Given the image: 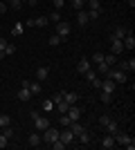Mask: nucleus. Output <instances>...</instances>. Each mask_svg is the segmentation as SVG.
Returning a JSON list of instances; mask_svg holds the SVG:
<instances>
[{
    "instance_id": "25",
    "label": "nucleus",
    "mask_w": 135,
    "mask_h": 150,
    "mask_svg": "<svg viewBox=\"0 0 135 150\" xmlns=\"http://www.w3.org/2000/svg\"><path fill=\"white\" fill-rule=\"evenodd\" d=\"M104 63H106L108 67H113V65L117 63V56H115V54H104Z\"/></svg>"
},
{
    "instance_id": "28",
    "label": "nucleus",
    "mask_w": 135,
    "mask_h": 150,
    "mask_svg": "<svg viewBox=\"0 0 135 150\" xmlns=\"http://www.w3.org/2000/svg\"><path fill=\"white\" fill-rule=\"evenodd\" d=\"M7 125H11V117L9 114H0V128H7Z\"/></svg>"
},
{
    "instance_id": "41",
    "label": "nucleus",
    "mask_w": 135,
    "mask_h": 150,
    "mask_svg": "<svg viewBox=\"0 0 135 150\" xmlns=\"http://www.w3.org/2000/svg\"><path fill=\"white\" fill-rule=\"evenodd\" d=\"M14 52H16V45H11V43H7V47H5V56H11Z\"/></svg>"
},
{
    "instance_id": "39",
    "label": "nucleus",
    "mask_w": 135,
    "mask_h": 150,
    "mask_svg": "<svg viewBox=\"0 0 135 150\" xmlns=\"http://www.w3.org/2000/svg\"><path fill=\"white\" fill-rule=\"evenodd\" d=\"M61 40H63V38L59 36V34H54V36H50V40H47V43H50V45H52V47H56V45H59V43H61Z\"/></svg>"
},
{
    "instance_id": "6",
    "label": "nucleus",
    "mask_w": 135,
    "mask_h": 150,
    "mask_svg": "<svg viewBox=\"0 0 135 150\" xmlns=\"http://www.w3.org/2000/svg\"><path fill=\"white\" fill-rule=\"evenodd\" d=\"M59 139H61V141L68 146V144H72L77 137H74V132H72L70 128H63V130H59Z\"/></svg>"
},
{
    "instance_id": "8",
    "label": "nucleus",
    "mask_w": 135,
    "mask_h": 150,
    "mask_svg": "<svg viewBox=\"0 0 135 150\" xmlns=\"http://www.w3.org/2000/svg\"><path fill=\"white\" fill-rule=\"evenodd\" d=\"M99 90H101V92H106V94H113V92L117 90V83L110 81V79H106V81H101V88H99Z\"/></svg>"
},
{
    "instance_id": "37",
    "label": "nucleus",
    "mask_w": 135,
    "mask_h": 150,
    "mask_svg": "<svg viewBox=\"0 0 135 150\" xmlns=\"http://www.w3.org/2000/svg\"><path fill=\"white\" fill-rule=\"evenodd\" d=\"M108 69H110V67H108V65H106V63L101 61V63H97V69H95V72H101V74L106 76V72H108Z\"/></svg>"
},
{
    "instance_id": "19",
    "label": "nucleus",
    "mask_w": 135,
    "mask_h": 150,
    "mask_svg": "<svg viewBox=\"0 0 135 150\" xmlns=\"http://www.w3.org/2000/svg\"><path fill=\"white\" fill-rule=\"evenodd\" d=\"M68 128H70V130L74 132V137H77V134H81V132H84V130H88V128H86V125H81V123H79V121H72V123L68 125Z\"/></svg>"
},
{
    "instance_id": "43",
    "label": "nucleus",
    "mask_w": 135,
    "mask_h": 150,
    "mask_svg": "<svg viewBox=\"0 0 135 150\" xmlns=\"http://www.w3.org/2000/svg\"><path fill=\"white\" fill-rule=\"evenodd\" d=\"M108 121H110V117H108V114H101V117H99V125H104V128L108 125Z\"/></svg>"
},
{
    "instance_id": "20",
    "label": "nucleus",
    "mask_w": 135,
    "mask_h": 150,
    "mask_svg": "<svg viewBox=\"0 0 135 150\" xmlns=\"http://www.w3.org/2000/svg\"><path fill=\"white\" fill-rule=\"evenodd\" d=\"M63 99L68 101L70 105H74V103L79 101V94H77V92H65V90H63Z\"/></svg>"
},
{
    "instance_id": "7",
    "label": "nucleus",
    "mask_w": 135,
    "mask_h": 150,
    "mask_svg": "<svg viewBox=\"0 0 135 150\" xmlns=\"http://www.w3.org/2000/svg\"><path fill=\"white\" fill-rule=\"evenodd\" d=\"M29 81H23V85H20V90H18V99L23 101V103H27V101L32 99V92H29Z\"/></svg>"
},
{
    "instance_id": "23",
    "label": "nucleus",
    "mask_w": 135,
    "mask_h": 150,
    "mask_svg": "<svg viewBox=\"0 0 135 150\" xmlns=\"http://www.w3.org/2000/svg\"><path fill=\"white\" fill-rule=\"evenodd\" d=\"M106 132H108V134H117V132H119V125H117L115 121L110 119V121H108V125H106Z\"/></svg>"
},
{
    "instance_id": "49",
    "label": "nucleus",
    "mask_w": 135,
    "mask_h": 150,
    "mask_svg": "<svg viewBox=\"0 0 135 150\" xmlns=\"http://www.w3.org/2000/svg\"><path fill=\"white\" fill-rule=\"evenodd\" d=\"M36 2H39V0H29V5H36Z\"/></svg>"
},
{
    "instance_id": "17",
    "label": "nucleus",
    "mask_w": 135,
    "mask_h": 150,
    "mask_svg": "<svg viewBox=\"0 0 135 150\" xmlns=\"http://www.w3.org/2000/svg\"><path fill=\"white\" fill-rule=\"evenodd\" d=\"M68 108H70V103H68L65 99H61V101L54 103V110H59V114H65V112H68Z\"/></svg>"
},
{
    "instance_id": "30",
    "label": "nucleus",
    "mask_w": 135,
    "mask_h": 150,
    "mask_svg": "<svg viewBox=\"0 0 135 150\" xmlns=\"http://www.w3.org/2000/svg\"><path fill=\"white\" fill-rule=\"evenodd\" d=\"M72 121H70V117L68 114H59V125H63V128H68Z\"/></svg>"
},
{
    "instance_id": "50",
    "label": "nucleus",
    "mask_w": 135,
    "mask_h": 150,
    "mask_svg": "<svg viewBox=\"0 0 135 150\" xmlns=\"http://www.w3.org/2000/svg\"><path fill=\"white\" fill-rule=\"evenodd\" d=\"M20 2H29V0H20Z\"/></svg>"
},
{
    "instance_id": "42",
    "label": "nucleus",
    "mask_w": 135,
    "mask_h": 150,
    "mask_svg": "<svg viewBox=\"0 0 135 150\" xmlns=\"http://www.w3.org/2000/svg\"><path fill=\"white\" fill-rule=\"evenodd\" d=\"M101 61H104V54H99V52L92 54V58H90V63H95V65H97V63H101Z\"/></svg>"
},
{
    "instance_id": "2",
    "label": "nucleus",
    "mask_w": 135,
    "mask_h": 150,
    "mask_svg": "<svg viewBox=\"0 0 135 150\" xmlns=\"http://www.w3.org/2000/svg\"><path fill=\"white\" fill-rule=\"evenodd\" d=\"M32 121H34V128H36V132H43L47 125H50V121H47V117H41L36 110L32 112Z\"/></svg>"
},
{
    "instance_id": "31",
    "label": "nucleus",
    "mask_w": 135,
    "mask_h": 150,
    "mask_svg": "<svg viewBox=\"0 0 135 150\" xmlns=\"http://www.w3.org/2000/svg\"><path fill=\"white\" fill-rule=\"evenodd\" d=\"M2 134H5L7 139H14V137H16V130H14L11 125H7V128H2Z\"/></svg>"
},
{
    "instance_id": "21",
    "label": "nucleus",
    "mask_w": 135,
    "mask_h": 150,
    "mask_svg": "<svg viewBox=\"0 0 135 150\" xmlns=\"http://www.w3.org/2000/svg\"><path fill=\"white\" fill-rule=\"evenodd\" d=\"M86 5H88V11H99L101 13V2H99V0H86Z\"/></svg>"
},
{
    "instance_id": "1",
    "label": "nucleus",
    "mask_w": 135,
    "mask_h": 150,
    "mask_svg": "<svg viewBox=\"0 0 135 150\" xmlns=\"http://www.w3.org/2000/svg\"><path fill=\"white\" fill-rule=\"evenodd\" d=\"M113 137H115V144H122L124 148H129V150H133L135 148V141H133V137H131V134H126V132H117V134H113Z\"/></svg>"
},
{
    "instance_id": "33",
    "label": "nucleus",
    "mask_w": 135,
    "mask_h": 150,
    "mask_svg": "<svg viewBox=\"0 0 135 150\" xmlns=\"http://www.w3.org/2000/svg\"><path fill=\"white\" fill-rule=\"evenodd\" d=\"M9 9H14V11H20V7H23V2H20V0H9Z\"/></svg>"
},
{
    "instance_id": "27",
    "label": "nucleus",
    "mask_w": 135,
    "mask_h": 150,
    "mask_svg": "<svg viewBox=\"0 0 135 150\" xmlns=\"http://www.w3.org/2000/svg\"><path fill=\"white\" fill-rule=\"evenodd\" d=\"M47 23H50L47 16H39V18H34V27H45Z\"/></svg>"
},
{
    "instance_id": "36",
    "label": "nucleus",
    "mask_w": 135,
    "mask_h": 150,
    "mask_svg": "<svg viewBox=\"0 0 135 150\" xmlns=\"http://www.w3.org/2000/svg\"><path fill=\"white\" fill-rule=\"evenodd\" d=\"M84 7H86V0H72V9H74V11L84 9Z\"/></svg>"
},
{
    "instance_id": "26",
    "label": "nucleus",
    "mask_w": 135,
    "mask_h": 150,
    "mask_svg": "<svg viewBox=\"0 0 135 150\" xmlns=\"http://www.w3.org/2000/svg\"><path fill=\"white\" fill-rule=\"evenodd\" d=\"M27 88H29V92H32V96H36V94H41V83H39V81L29 83Z\"/></svg>"
},
{
    "instance_id": "34",
    "label": "nucleus",
    "mask_w": 135,
    "mask_h": 150,
    "mask_svg": "<svg viewBox=\"0 0 135 150\" xmlns=\"http://www.w3.org/2000/svg\"><path fill=\"white\" fill-rule=\"evenodd\" d=\"M99 101H101L104 105H108L110 101H113V94H106V92H101V94H99Z\"/></svg>"
},
{
    "instance_id": "35",
    "label": "nucleus",
    "mask_w": 135,
    "mask_h": 150,
    "mask_svg": "<svg viewBox=\"0 0 135 150\" xmlns=\"http://www.w3.org/2000/svg\"><path fill=\"white\" fill-rule=\"evenodd\" d=\"M84 76H86V79H88L90 83H92V81H95V79H97V72H95V67H90L88 72H84Z\"/></svg>"
},
{
    "instance_id": "18",
    "label": "nucleus",
    "mask_w": 135,
    "mask_h": 150,
    "mask_svg": "<svg viewBox=\"0 0 135 150\" xmlns=\"http://www.w3.org/2000/svg\"><path fill=\"white\" fill-rule=\"evenodd\" d=\"M47 76H50V69H47V67H39V69H36V81H39V83L47 81Z\"/></svg>"
},
{
    "instance_id": "4",
    "label": "nucleus",
    "mask_w": 135,
    "mask_h": 150,
    "mask_svg": "<svg viewBox=\"0 0 135 150\" xmlns=\"http://www.w3.org/2000/svg\"><path fill=\"white\" fill-rule=\"evenodd\" d=\"M59 139V128H52V125H47L43 130V137H41V141L43 144H52V141H56Z\"/></svg>"
},
{
    "instance_id": "12",
    "label": "nucleus",
    "mask_w": 135,
    "mask_h": 150,
    "mask_svg": "<svg viewBox=\"0 0 135 150\" xmlns=\"http://www.w3.org/2000/svg\"><path fill=\"white\" fill-rule=\"evenodd\" d=\"M41 144H43V141H41V132H32L29 139H27V146H29V148H39Z\"/></svg>"
},
{
    "instance_id": "15",
    "label": "nucleus",
    "mask_w": 135,
    "mask_h": 150,
    "mask_svg": "<svg viewBox=\"0 0 135 150\" xmlns=\"http://www.w3.org/2000/svg\"><path fill=\"white\" fill-rule=\"evenodd\" d=\"M122 43H124V50H131V52L135 50V38H133V34H131V31L122 38Z\"/></svg>"
},
{
    "instance_id": "14",
    "label": "nucleus",
    "mask_w": 135,
    "mask_h": 150,
    "mask_svg": "<svg viewBox=\"0 0 135 150\" xmlns=\"http://www.w3.org/2000/svg\"><path fill=\"white\" fill-rule=\"evenodd\" d=\"M126 34H129V29H126V27H115V29H113V34H110V38H115V40H122L124 36H126Z\"/></svg>"
},
{
    "instance_id": "5",
    "label": "nucleus",
    "mask_w": 135,
    "mask_h": 150,
    "mask_svg": "<svg viewBox=\"0 0 135 150\" xmlns=\"http://www.w3.org/2000/svg\"><path fill=\"white\" fill-rule=\"evenodd\" d=\"M70 31H72V25L68 23V20H59V23H56V34H59L61 38L70 36Z\"/></svg>"
},
{
    "instance_id": "10",
    "label": "nucleus",
    "mask_w": 135,
    "mask_h": 150,
    "mask_svg": "<svg viewBox=\"0 0 135 150\" xmlns=\"http://www.w3.org/2000/svg\"><path fill=\"white\" fill-rule=\"evenodd\" d=\"M99 146H101L104 150H110V148H115V137H113V134H106V137L101 139V141H99Z\"/></svg>"
},
{
    "instance_id": "48",
    "label": "nucleus",
    "mask_w": 135,
    "mask_h": 150,
    "mask_svg": "<svg viewBox=\"0 0 135 150\" xmlns=\"http://www.w3.org/2000/svg\"><path fill=\"white\" fill-rule=\"evenodd\" d=\"M7 11V2L5 0H0V13H5Z\"/></svg>"
},
{
    "instance_id": "32",
    "label": "nucleus",
    "mask_w": 135,
    "mask_h": 150,
    "mask_svg": "<svg viewBox=\"0 0 135 150\" xmlns=\"http://www.w3.org/2000/svg\"><path fill=\"white\" fill-rule=\"evenodd\" d=\"M50 148L52 150H63V148H68V146H65L61 139H56V141H52V144H50Z\"/></svg>"
},
{
    "instance_id": "11",
    "label": "nucleus",
    "mask_w": 135,
    "mask_h": 150,
    "mask_svg": "<svg viewBox=\"0 0 135 150\" xmlns=\"http://www.w3.org/2000/svg\"><path fill=\"white\" fill-rule=\"evenodd\" d=\"M124 52V43L122 40H115V38H110V54H122Z\"/></svg>"
},
{
    "instance_id": "9",
    "label": "nucleus",
    "mask_w": 135,
    "mask_h": 150,
    "mask_svg": "<svg viewBox=\"0 0 135 150\" xmlns=\"http://www.w3.org/2000/svg\"><path fill=\"white\" fill-rule=\"evenodd\" d=\"M90 67H92V63H90V58H79V61H77V72H79V74H84V72H88Z\"/></svg>"
},
{
    "instance_id": "44",
    "label": "nucleus",
    "mask_w": 135,
    "mask_h": 150,
    "mask_svg": "<svg viewBox=\"0 0 135 150\" xmlns=\"http://www.w3.org/2000/svg\"><path fill=\"white\" fill-rule=\"evenodd\" d=\"M52 5H54V9L59 11V9H61V7L65 5V0H52Z\"/></svg>"
},
{
    "instance_id": "29",
    "label": "nucleus",
    "mask_w": 135,
    "mask_h": 150,
    "mask_svg": "<svg viewBox=\"0 0 135 150\" xmlns=\"http://www.w3.org/2000/svg\"><path fill=\"white\" fill-rule=\"evenodd\" d=\"M122 69H131V72H135V58L124 61V63H122Z\"/></svg>"
},
{
    "instance_id": "46",
    "label": "nucleus",
    "mask_w": 135,
    "mask_h": 150,
    "mask_svg": "<svg viewBox=\"0 0 135 150\" xmlns=\"http://www.w3.org/2000/svg\"><path fill=\"white\" fill-rule=\"evenodd\" d=\"M86 11H88V9H86ZM88 18L90 20H97V18H99V11H88Z\"/></svg>"
},
{
    "instance_id": "40",
    "label": "nucleus",
    "mask_w": 135,
    "mask_h": 150,
    "mask_svg": "<svg viewBox=\"0 0 135 150\" xmlns=\"http://www.w3.org/2000/svg\"><path fill=\"white\" fill-rule=\"evenodd\" d=\"M47 20H50V23H54V25H56L59 20H61V13H59V11H52L50 16H47Z\"/></svg>"
},
{
    "instance_id": "16",
    "label": "nucleus",
    "mask_w": 135,
    "mask_h": 150,
    "mask_svg": "<svg viewBox=\"0 0 135 150\" xmlns=\"http://www.w3.org/2000/svg\"><path fill=\"white\" fill-rule=\"evenodd\" d=\"M77 23H79L81 27H86V25L90 23V18H88V11H86V9H79V11H77Z\"/></svg>"
},
{
    "instance_id": "13",
    "label": "nucleus",
    "mask_w": 135,
    "mask_h": 150,
    "mask_svg": "<svg viewBox=\"0 0 135 150\" xmlns=\"http://www.w3.org/2000/svg\"><path fill=\"white\" fill-rule=\"evenodd\" d=\"M65 114L70 117V121H79V119H81V110H79V108H77V103L68 108V112H65Z\"/></svg>"
},
{
    "instance_id": "24",
    "label": "nucleus",
    "mask_w": 135,
    "mask_h": 150,
    "mask_svg": "<svg viewBox=\"0 0 135 150\" xmlns=\"http://www.w3.org/2000/svg\"><path fill=\"white\" fill-rule=\"evenodd\" d=\"M41 108H43V112H52V110H54V101H52V99H45L43 103H41Z\"/></svg>"
},
{
    "instance_id": "22",
    "label": "nucleus",
    "mask_w": 135,
    "mask_h": 150,
    "mask_svg": "<svg viewBox=\"0 0 135 150\" xmlns=\"http://www.w3.org/2000/svg\"><path fill=\"white\" fill-rule=\"evenodd\" d=\"M77 139H79V144H81V146H86V144H90V139H92V137H90L88 130H84L81 134H77Z\"/></svg>"
},
{
    "instance_id": "38",
    "label": "nucleus",
    "mask_w": 135,
    "mask_h": 150,
    "mask_svg": "<svg viewBox=\"0 0 135 150\" xmlns=\"http://www.w3.org/2000/svg\"><path fill=\"white\" fill-rule=\"evenodd\" d=\"M11 34H14V36H23V23H16L14 29H11Z\"/></svg>"
},
{
    "instance_id": "45",
    "label": "nucleus",
    "mask_w": 135,
    "mask_h": 150,
    "mask_svg": "<svg viewBox=\"0 0 135 150\" xmlns=\"http://www.w3.org/2000/svg\"><path fill=\"white\" fill-rule=\"evenodd\" d=\"M7 146H9V139L5 134H0V148H7Z\"/></svg>"
},
{
    "instance_id": "3",
    "label": "nucleus",
    "mask_w": 135,
    "mask_h": 150,
    "mask_svg": "<svg viewBox=\"0 0 135 150\" xmlns=\"http://www.w3.org/2000/svg\"><path fill=\"white\" fill-rule=\"evenodd\" d=\"M106 79L115 81L117 85H122V83H126V79H129V76H126V72H119V69H113V67H110L108 72H106Z\"/></svg>"
},
{
    "instance_id": "47",
    "label": "nucleus",
    "mask_w": 135,
    "mask_h": 150,
    "mask_svg": "<svg viewBox=\"0 0 135 150\" xmlns=\"http://www.w3.org/2000/svg\"><path fill=\"white\" fill-rule=\"evenodd\" d=\"M5 47H7V38L0 36V52H5Z\"/></svg>"
}]
</instances>
